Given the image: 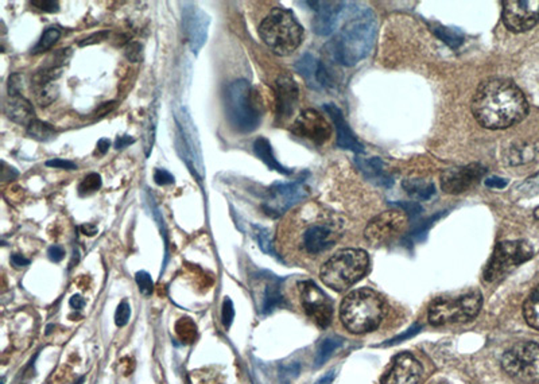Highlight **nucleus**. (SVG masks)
Returning <instances> with one entry per match:
<instances>
[{
  "mask_svg": "<svg viewBox=\"0 0 539 384\" xmlns=\"http://www.w3.org/2000/svg\"><path fill=\"white\" fill-rule=\"evenodd\" d=\"M472 112L483 127L503 129L523 120L529 112V104L511 80L495 77L483 81L476 89Z\"/></svg>",
  "mask_w": 539,
  "mask_h": 384,
  "instance_id": "obj_1",
  "label": "nucleus"
},
{
  "mask_svg": "<svg viewBox=\"0 0 539 384\" xmlns=\"http://www.w3.org/2000/svg\"><path fill=\"white\" fill-rule=\"evenodd\" d=\"M378 35V21L371 10L349 19L328 45L334 60L344 66H354L374 49Z\"/></svg>",
  "mask_w": 539,
  "mask_h": 384,
  "instance_id": "obj_2",
  "label": "nucleus"
},
{
  "mask_svg": "<svg viewBox=\"0 0 539 384\" xmlns=\"http://www.w3.org/2000/svg\"><path fill=\"white\" fill-rule=\"evenodd\" d=\"M387 314L383 297L369 287L351 291L341 302L340 318L345 329L355 334L374 332Z\"/></svg>",
  "mask_w": 539,
  "mask_h": 384,
  "instance_id": "obj_3",
  "label": "nucleus"
},
{
  "mask_svg": "<svg viewBox=\"0 0 539 384\" xmlns=\"http://www.w3.org/2000/svg\"><path fill=\"white\" fill-rule=\"evenodd\" d=\"M226 113L232 127L239 132L255 131L262 119L263 104L260 95L246 80H237L226 89Z\"/></svg>",
  "mask_w": 539,
  "mask_h": 384,
  "instance_id": "obj_4",
  "label": "nucleus"
},
{
  "mask_svg": "<svg viewBox=\"0 0 539 384\" xmlns=\"http://www.w3.org/2000/svg\"><path fill=\"white\" fill-rule=\"evenodd\" d=\"M259 35L270 51L286 57L301 45L304 28L291 11L274 8L259 27Z\"/></svg>",
  "mask_w": 539,
  "mask_h": 384,
  "instance_id": "obj_5",
  "label": "nucleus"
},
{
  "mask_svg": "<svg viewBox=\"0 0 539 384\" xmlns=\"http://www.w3.org/2000/svg\"><path fill=\"white\" fill-rule=\"evenodd\" d=\"M369 270V257L359 248H344L327 260L320 278L336 291H344L359 282Z\"/></svg>",
  "mask_w": 539,
  "mask_h": 384,
  "instance_id": "obj_6",
  "label": "nucleus"
},
{
  "mask_svg": "<svg viewBox=\"0 0 539 384\" xmlns=\"http://www.w3.org/2000/svg\"><path fill=\"white\" fill-rule=\"evenodd\" d=\"M483 307V295L479 290H469L457 298L439 297L429 307V321L435 327L460 324L473 320Z\"/></svg>",
  "mask_w": 539,
  "mask_h": 384,
  "instance_id": "obj_7",
  "label": "nucleus"
},
{
  "mask_svg": "<svg viewBox=\"0 0 539 384\" xmlns=\"http://www.w3.org/2000/svg\"><path fill=\"white\" fill-rule=\"evenodd\" d=\"M504 372L520 383L539 382V344L520 341L507 349L502 358Z\"/></svg>",
  "mask_w": 539,
  "mask_h": 384,
  "instance_id": "obj_8",
  "label": "nucleus"
},
{
  "mask_svg": "<svg viewBox=\"0 0 539 384\" xmlns=\"http://www.w3.org/2000/svg\"><path fill=\"white\" fill-rule=\"evenodd\" d=\"M533 254V247L524 240L499 243L488 262L484 271V281L493 283L503 280L515 267L527 262Z\"/></svg>",
  "mask_w": 539,
  "mask_h": 384,
  "instance_id": "obj_9",
  "label": "nucleus"
},
{
  "mask_svg": "<svg viewBox=\"0 0 539 384\" xmlns=\"http://www.w3.org/2000/svg\"><path fill=\"white\" fill-rule=\"evenodd\" d=\"M408 226L409 216L405 210H385L368 223L364 230V237L372 246H383L402 236Z\"/></svg>",
  "mask_w": 539,
  "mask_h": 384,
  "instance_id": "obj_10",
  "label": "nucleus"
},
{
  "mask_svg": "<svg viewBox=\"0 0 539 384\" xmlns=\"http://www.w3.org/2000/svg\"><path fill=\"white\" fill-rule=\"evenodd\" d=\"M308 194V188L302 179L287 183L277 182L268 189L263 209L268 216L280 217L291 206L307 199Z\"/></svg>",
  "mask_w": 539,
  "mask_h": 384,
  "instance_id": "obj_11",
  "label": "nucleus"
},
{
  "mask_svg": "<svg viewBox=\"0 0 539 384\" xmlns=\"http://www.w3.org/2000/svg\"><path fill=\"white\" fill-rule=\"evenodd\" d=\"M298 287L305 314L318 328H328L334 318V305L329 297L314 282H301Z\"/></svg>",
  "mask_w": 539,
  "mask_h": 384,
  "instance_id": "obj_12",
  "label": "nucleus"
},
{
  "mask_svg": "<svg viewBox=\"0 0 539 384\" xmlns=\"http://www.w3.org/2000/svg\"><path fill=\"white\" fill-rule=\"evenodd\" d=\"M176 120L180 129L181 149L182 156H185L186 165L190 167L193 174L199 179L204 177V165H203V153L201 143L197 135L196 127L193 125L192 118L185 109H180L176 113Z\"/></svg>",
  "mask_w": 539,
  "mask_h": 384,
  "instance_id": "obj_13",
  "label": "nucleus"
},
{
  "mask_svg": "<svg viewBox=\"0 0 539 384\" xmlns=\"http://www.w3.org/2000/svg\"><path fill=\"white\" fill-rule=\"evenodd\" d=\"M539 21V0L503 1V24L513 33H524Z\"/></svg>",
  "mask_w": 539,
  "mask_h": 384,
  "instance_id": "obj_14",
  "label": "nucleus"
},
{
  "mask_svg": "<svg viewBox=\"0 0 539 384\" xmlns=\"http://www.w3.org/2000/svg\"><path fill=\"white\" fill-rule=\"evenodd\" d=\"M487 173V167L482 166L480 163L450 167L444 170L441 174V188L445 193L460 194L479 185L480 179Z\"/></svg>",
  "mask_w": 539,
  "mask_h": 384,
  "instance_id": "obj_15",
  "label": "nucleus"
},
{
  "mask_svg": "<svg viewBox=\"0 0 539 384\" xmlns=\"http://www.w3.org/2000/svg\"><path fill=\"white\" fill-rule=\"evenodd\" d=\"M291 132L302 139H308L317 146L324 145L332 136V127L320 112L307 109L298 115L291 126Z\"/></svg>",
  "mask_w": 539,
  "mask_h": 384,
  "instance_id": "obj_16",
  "label": "nucleus"
},
{
  "mask_svg": "<svg viewBox=\"0 0 539 384\" xmlns=\"http://www.w3.org/2000/svg\"><path fill=\"white\" fill-rule=\"evenodd\" d=\"M337 237V230L329 223L309 224L301 233V247L309 255H318L334 247Z\"/></svg>",
  "mask_w": 539,
  "mask_h": 384,
  "instance_id": "obj_17",
  "label": "nucleus"
},
{
  "mask_svg": "<svg viewBox=\"0 0 539 384\" xmlns=\"http://www.w3.org/2000/svg\"><path fill=\"white\" fill-rule=\"evenodd\" d=\"M422 376V364L406 352L394 358L391 369L385 374L382 384H419Z\"/></svg>",
  "mask_w": 539,
  "mask_h": 384,
  "instance_id": "obj_18",
  "label": "nucleus"
},
{
  "mask_svg": "<svg viewBox=\"0 0 539 384\" xmlns=\"http://www.w3.org/2000/svg\"><path fill=\"white\" fill-rule=\"evenodd\" d=\"M210 24L209 15L199 7H185L183 10V31L189 41L190 49L199 54L208 38V28Z\"/></svg>",
  "mask_w": 539,
  "mask_h": 384,
  "instance_id": "obj_19",
  "label": "nucleus"
},
{
  "mask_svg": "<svg viewBox=\"0 0 539 384\" xmlns=\"http://www.w3.org/2000/svg\"><path fill=\"white\" fill-rule=\"evenodd\" d=\"M316 11L313 19V30L318 35H331L338 26L340 18L347 8L345 1H307Z\"/></svg>",
  "mask_w": 539,
  "mask_h": 384,
  "instance_id": "obj_20",
  "label": "nucleus"
},
{
  "mask_svg": "<svg viewBox=\"0 0 539 384\" xmlns=\"http://www.w3.org/2000/svg\"><path fill=\"white\" fill-rule=\"evenodd\" d=\"M298 86L293 77L282 75L277 80V116L281 123L289 120L298 104Z\"/></svg>",
  "mask_w": 539,
  "mask_h": 384,
  "instance_id": "obj_21",
  "label": "nucleus"
},
{
  "mask_svg": "<svg viewBox=\"0 0 539 384\" xmlns=\"http://www.w3.org/2000/svg\"><path fill=\"white\" fill-rule=\"evenodd\" d=\"M324 109L332 118L337 129V146L345 150H351L354 153H364V145L359 142V139L355 136V134L348 126L341 109L334 104H325Z\"/></svg>",
  "mask_w": 539,
  "mask_h": 384,
  "instance_id": "obj_22",
  "label": "nucleus"
},
{
  "mask_svg": "<svg viewBox=\"0 0 539 384\" xmlns=\"http://www.w3.org/2000/svg\"><path fill=\"white\" fill-rule=\"evenodd\" d=\"M4 113L11 122L22 126H28L35 119L33 104L21 95L7 98L4 104Z\"/></svg>",
  "mask_w": 539,
  "mask_h": 384,
  "instance_id": "obj_23",
  "label": "nucleus"
},
{
  "mask_svg": "<svg viewBox=\"0 0 539 384\" xmlns=\"http://www.w3.org/2000/svg\"><path fill=\"white\" fill-rule=\"evenodd\" d=\"M358 166H359L360 170L363 172V174L369 181H374L375 183L382 185V186H385V188L392 186L394 179H392V176H390L385 172V162L381 158L375 156V158H371V159H359L358 161Z\"/></svg>",
  "mask_w": 539,
  "mask_h": 384,
  "instance_id": "obj_24",
  "label": "nucleus"
},
{
  "mask_svg": "<svg viewBox=\"0 0 539 384\" xmlns=\"http://www.w3.org/2000/svg\"><path fill=\"white\" fill-rule=\"evenodd\" d=\"M254 152L257 154V158H259L262 162H264V165H266L268 169L275 170V172H278V173H281V174H284V176H289V174L293 173V170L284 167V166H282V165L278 162V159L275 158V155L273 153L271 143H270L266 138H263V136L257 138V140L254 142Z\"/></svg>",
  "mask_w": 539,
  "mask_h": 384,
  "instance_id": "obj_25",
  "label": "nucleus"
},
{
  "mask_svg": "<svg viewBox=\"0 0 539 384\" xmlns=\"http://www.w3.org/2000/svg\"><path fill=\"white\" fill-rule=\"evenodd\" d=\"M402 186L405 192L414 200L425 201L432 199V196L436 193V186L433 182L419 179H408L402 182Z\"/></svg>",
  "mask_w": 539,
  "mask_h": 384,
  "instance_id": "obj_26",
  "label": "nucleus"
},
{
  "mask_svg": "<svg viewBox=\"0 0 539 384\" xmlns=\"http://www.w3.org/2000/svg\"><path fill=\"white\" fill-rule=\"evenodd\" d=\"M318 66H320V62L311 54H304L294 65L295 71L305 78L307 84L313 89H320L318 82H317Z\"/></svg>",
  "mask_w": 539,
  "mask_h": 384,
  "instance_id": "obj_27",
  "label": "nucleus"
},
{
  "mask_svg": "<svg viewBox=\"0 0 539 384\" xmlns=\"http://www.w3.org/2000/svg\"><path fill=\"white\" fill-rule=\"evenodd\" d=\"M263 291L260 294V310L263 313L271 311L274 307L281 304L282 295L280 293V287L274 282H264Z\"/></svg>",
  "mask_w": 539,
  "mask_h": 384,
  "instance_id": "obj_28",
  "label": "nucleus"
},
{
  "mask_svg": "<svg viewBox=\"0 0 539 384\" xmlns=\"http://www.w3.org/2000/svg\"><path fill=\"white\" fill-rule=\"evenodd\" d=\"M27 135L38 142H52L57 138V129L49 123L34 119L27 126Z\"/></svg>",
  "mask_w": 539,
  "mask_h": 384,
  "instance_id": "obj_29",
  "label": "nucleus"
},
{
  "mask_svg": "<svg viewBox=\"0 0 539 384\" xmlns=\"http://www.w3.org/2000/svg\"><path fill=\"white\" fill-rule=\"evenodd\" d=\"M523 316L526 322L539 331V286L536 287L523 305Z\"/></svg>",
  "mask_w": 539,
  "mask_h": 384,
  "instance_id": "obj_30",
  "label": "nucleus"
},
{
  "mask_svg": "<svg viewBox=\"0 0 539 384\" xmlns=\"http://www.w3.org/2000/svg\"><path fill=\"white\" fill-rule=\"evenodd\" d=\"M433 33L452 49H459L464 42V34L459 28L436 25L433 27Z\"/></svg>",
  "mask_w": 539,
  "mask_h": 384,
  "instance_id": "obj_31",
  "label": "nucleus"
},
{
  "mask_svg": "<svg viewBox=\"0 0 539 384\" xmlns=\"http://www.w3.org/2000/svg\"><path fill=\"white\" fill-rule=\"evenodd\" d=\"M35 92V99L39 105H51L58 98V85L54 82L48 84H31Z\"/></svg>",
  "mask_w": 539,
  "mask_h": 384,
  "instance_id": "obj_32",
  "label": "nucleus"
},
{
  "mask_svg": "<svg viewBox=\"0 0 539 384\" xmlns=\"http://www.w3.org/2000/svg\"><path fill=\"white\" fill-rule=\"evenodd\" d=\"M536 156V149L533 146H515L507 155L510 165H522L533 161Z\"/></svg>",
  "mask_w": 539,
  "mask_h": 384,
  "instance_id": "obj_33",
  "label": "nucleus"
},
{
  "mask_svg": "<svg viewBox=\"0 0 539 384\" xmlns=\"http://www.w3.org/2000/svg\"><path fill=\"white\" fill-rule=\"evenodd\" d=\"M60 35H61V33H60L58 28H55V27L48 28V30L42 34L41 39L38 41V44L35 45V48L33 49L31 53L37 55V54H42V53H45V51L52 49L53 45L60 39Z\"/></svg>",
  "mask_w": 539,
  "mask_h": 384,
  "instance_id": "obj_34",
  "label": "nucleus"
},
{
  "mask_svg": "<svg viewBox=\"0 0 539 384\" xmlns=\"http://www.w3.org/2000/svg\"><path fill=\"white\" fill-rule=\"evenodd\" d=\"M100 188H102V177L98 173H91L80 182L77 188L78 194L81 197H85L98 192Z\"/></svg>",
  "mask_w": 539,
  "mask_h": 384,
  "instance_id": "obj_35",
  "label": "nucleus"
},
{
  "mask_svg": "<svg viewBox=\"0 0 539 384\" xmlns=\"http://www.w3.org/2000/svg\"><path fill=\"white\" fill-rule=\"evenodd\" d=\"M253 235L257 241V246L260 247V250L263 253L274 255V247H273V241H271L268 230H266L260 226H253Z\"/></svg>",
  "mask_w": 539,
  "mask_h": 384,
  "instance_id": "obj_36",
  "label": "nucleus"
},
{
  "mask_svg": "<svg viewBox=\"0 0 539 384\" xmlns=\"http://www.w3.org/2000/svg\"><path fill=\"white\" fill-rule=\"evenodd\" d=\"M176 329L181 340L185 342H192L196 338V325L190 321V318L180 320Z\"/></svg>",
  "mask_w": 539,
  "mask_h": 384,
  "instance_id": "obj_37",
  "label": "nucleus"
},
{
  "mask_svg": "<svg viewBox=\"0 0 539 384\" xmlns=\"http://www.w3.org/2000/svg\"><path fill=\"white\" fill-rule=\"evenodd\" d=\"M135 281L143 295H152L154 290V282L152 280L150 274L146 271H138L135 275Z\"/></svg>",
  "mask_w": 539,
  "mask_h": 384,
  "instance_id": "obj_38",
  "label": "nucleus"
},
{
  "mask_svg": "<svg viewBox=\"0 0 539 384\" xmlns=\"http://www.w3.org/2000/svg\"><path fill=\"white\" fill-rule=\"evenodd\" d=\"M72 55V49L71 48H66V49H60V51H55L52 55V58H49L48 61L49 65L48 68H54V69H61L71 58Z\"/></svg>",
  "mask_w": 539,
  "mask_h": 384,
  "instance_id": "obj_39",
  "label": "nucleus"
},
{
  "mask_svg": "<svg viewBox=\"0 0 539 384\" xmlns=\"http://www.w3.org/2000/svg\"><path fill=\"white\" fill-rule=\"evenodd\" d=\"M129 317H131V307L127 301H122L116 309V313H115L116 327H119V328L126 327L129 324Z\"/></svg>",
  "mask_w": 539,
  "mask_h": 384,
  "instance_id": "obj_40",
  "label": "nucleus"
},
{
  "mask_svg": "<svg viewBox=\"0 0 539 384\" xmlns=\"http://www.w3.org/2000/svg\"><path fill=\"white\" fill-rule=\"evenodd\" d=\"M221 318H223V325L226 329L231 328L233 318H235V307L230 297H226L223 302V311H221Z\"/></svg>",
  "mask_w": 539,
  "mask_h": 384,
  "instance_id": "obj_41",
  "label": "nucleus"
},
{
  "mask_svg": "<svg viewBox=\"0 0 539 384\" xmlns=\"http://www.w3.org/2000/svg\"><path fill=\"white\" fill-rule=\"evenodd\" d=\"M24 88V76L19 73H15L8 78V96L21 95V91Z\"/></svg>",
  "mask_w": 539,
  "mask_h": 384,
  "instance_id": "obj_42",
  "label": "nucleus"
},
{
  "mask_svg": "<svg viewBox=\"0 0 539 384\" xmlns=\"http://www.w3.org/2000/svg\"><path fill=\"white\" fill-rule=\"evenodd\" d=\"M142 53H143V46L139 42H131L126 46V51H125L127 60H129L131 62L140 61Z\"/></svg>",
  "mask_w": 539,
  "mask_h": 384,
  "instance_id": "obj_43",
  "label": "nucleus"
},
{
  "mask_svg": "<svg viewBox=\"0 0 539 384\" xmlns=\"http://www.w3.org/2000/svg\"><path fill=\"white\" fill-rule=\"evenodd\" d=\"M154 181L156 185L159 186H166V185H173L174 183V176L170 174L165 169H156L154 172Z\"/></svg>",
  "mask_w": 539,
  "mask_h": 384,
  "instance_id": "obj_44",
  "label": "nucleus"
},
{
  "mask_svg": "<svg viewBox=\"0 0 539 384\" xmlns=\"http://www.w3.org/2000/svg\"><path fill=\"white\" fill-rule=\"evenodd\" d=\"M109 35V31L104 30V31H99V33H95L92 35H89L88 38L82 39L78 42V46L84 48V46H89V45H95V44H99V42H103L104 39H107Z\"/></svg>",
  "mask_w": 539,
  "mask_h": 384,
  "instance_id": "obj_45",
  "label": "nucleus"
},
{
  "mask_svg": "<svg viewBox=\"0 0 539 384\" xmlns=\"http://www.w3.org/2000/svg\"><path fill=\"white\" fill-rule=\"evenodd\" d=\"M31 4L45 12H57L60 10V3L54 0H33Z\"/></svg>",
  "mask_w": 539,
  "mask_h": 384,
  "instance_id": "obj_46",
  "label": "nucleus"
},
{
  "mask_svg": "<svg viewBox=\"0 0 539 384\" xmlns=\"http://www.w3.org/2000/svg\"><path fill=\"white\" fill-rule=\"evenodd\" d=\"M46 166L54 167V169H65V170H75V169H77V166L73 162L65 161V159H60V158L48 161Z\"/></svg>",
  "mask_w": 539,
  "mask_h": 384,
  "instance_id": "obj_47",
  "label": "nucleus"
},
{
  "mask_svg": "<svg viewBox=\"0 0 539 384\" xmlns=\"http://www.w3.org/2000/svg\"><path fill=\"white\" fill-rule=\"evenodd\" d=\"M394 205L402 208V210H405L408 214H412V216H418L421 212H422V206L419 204H417L415 201H408V203H394Z\"/></svg>",
  "mask_w": 539,
  "mask_h": 384,
  "instance_id": "obj_48",
  "label": "nucleus"
},
{
  "mask_svg": "<svg viewBox=\"0 0 539 384\" xmlns=\"http://www.w3.org/2000/svg\"><path fill=\"white\" fill-rule=\"evenodd\" d=\"M48 256H49V259H51L52 262H54V263H60V262L64 259V256H65V250H64L61 246L54 244V246H51V247H49V250H48Z\"/></svg>",
  "mask_w": 539,
  "mask_h": 384,
  "instance_id": "obj_49",
  "label": "nucleus"
},
{
  "mask_svg": "<svg viewBox=\"0 0 539 384\" xmlns=\"http://www.w3.org/2000/svg\"><path fill=\"white\" fill-rule=\"evenodd\" d=\"M115 107H116V102H104V104H102V105L93 112V116L98 118V119L104 118V116L108 115L111 111H113Z\"/></svg>",
  "mask_w": 539,
  "mask_h": 384,
  "instance_id": "obj_50",
  "label": "nucleus"
},
{
  "mask_svg": "<svg viewBox=\"0 0 539 384\" xmlns=\"http://www.w3.org/2000/svg\"><path fill=\"white\" fill-rule=\"evenodd\" d=\"M509 183V181L506 179H500V177H489L486 179V185L488 188H493V189H503L506 188Z\"/></svg>",
  "mask_w": 539,
  "mask_h": 384,
  "instance_id": "obj_51",
  "label": "nucleus"
},
{
  "mask_svg": "<svg viewBox=\"0 0 539 384\" xmlns=\"http://www.w3.org/2000/svg\"><path fill=\"white\" fill-rule=\"evenodd\" d=\"M132 143H135V139H134L132 136H129V135H123V136H119V138L116 139V142H115V147L119 150V149H125V147H127V146L132 145Z\"/></svg>",
  "mask_w": 539,
  "mask_h": 384,
  "instance_id": "obj_52",
  "label": "nucleus"
},
{
  "mask_svg": "<svg viewBox=\"0 0 539 384\" xmlns=\"http://www.w3.org/2000/svg\"><path fill=\"white\" fill-rule=\"evenodd\" d=\"M109 146H111V142H109V139H105V138H103V139H100L99 142H98V146H96V155H105V154L108 153V150H109Z\"/></svg>",
  "mask_w": 539,
  "mask_h": 384,
  "instance_id": "obj_53",
  "label": "nucleus"
},
{
  "mask_svg": "<svg viewBox=\"0 0 539 384\" xmlns=\"http://www.w3.org/2000/svg\"><path fill=\"white\" fill-rule=\"evenodd\" d=\"M11 263H12L15 267H26V266L30 264V260L24 255L14 254V255L11 256Z\"/></svg>",
  "mask_w": 539,
  "mask_h": 384,
  "instance_id": "obj_54",
  "label": "nucleus"
},
{
  "mask_svg": "<svg viewBox=\"0 0 539 384\" xmlns=\"http://www.w3.org/2000/svg\"><path fill=\"white\" fill-rule=\"evenodd\" d=\"M69 304H71V307H73L75 310H81L82 307H85V300H84L81 295L76 294V295H73V297L71 298Z\"/></svg>",
  "mask_w": 539,
  "mask_h": 384,
  "instance_id": "obj_55",
  "label": "nucleus"
},
{
  "mask_svg": "<svg viewBox=\"0 0 539 384\" xmlns=\"http://www.w3.org/2000/svg\"><path fill=\"white\" fill-rule=\"evenodd\" d=\"M81 232L86 236H93L98 233V227L95 224H85L81 227Z\"/></svg>",
  "mask_w": 539,
  "mask_h": 384,
  "instance_id": "obj_56",
  "label": "nucleus"
},
{
  "mask_svg": "<svg viewBox=\"0 0 539 384\" xmlns=\"http://www.w3.org/2000/svg\"><path fill=\"white\" fill-rule=\"evenodd\" d=\"M54 328V325H49L48 328H46V334H51V332H52V329Z\"/></svg>",
  "mask_w": 539,
  "mask_h": 384,
  "instance_id": "obj_57",
  "label": "nucleus"
},
{
  "mask_svg": "<svg viewBox=\"0 0 539 384\" xmlns=\"http://www.w3.org/2000/svg\"><path fill=\"white\" fill-rule=\"evenodd\" d=\"M534 214H536V217H537V219L539 220V208L536 209V213H534Z\"/></svg>",
  "mask_w": 539,
  "mask_h": 384,
  "instance_id": "obj_58",
  "label": "nucleus"
},
{
  "mask_svg": "<svg viewBox=\"0 0 539 384\" xmlns=\"http://www.w3.org/2000/svg\"><path fill=\"white\" fill-rule=\"evenodd\" d=\"M82 382H84V376H82V378H80V379H78V382H76L75 384H81Z\"/></svg>",
  "mask_w": 539,
  "mask_h": 384,
  "instance_id": "obj_59",
  "label": "nucleus"
}]
</instances>
